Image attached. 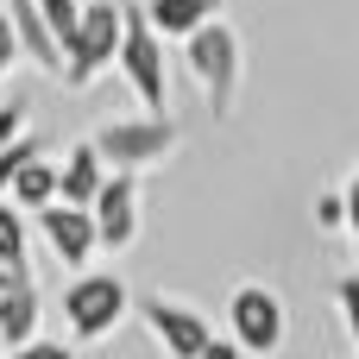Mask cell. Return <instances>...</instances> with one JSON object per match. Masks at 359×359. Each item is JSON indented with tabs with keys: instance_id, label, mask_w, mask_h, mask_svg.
I'll return each instance as SVG.
<instances>
[{
	"instance_id": "7c38bea8",
	"label": "cell",
	"mask_w": 359,
	"mask_h": 359,
	"mask_svg": "<svg viewBox=\"0 0 359 359\" xmlns=\"http://www.w3.org/2000/svg\"><path fill=\"white\" fill-rule=\"evenodd\" d=\"M6 13H13V25H19V50H25L38 69H57V76H63V44L50 38V25H44L38 0H13Z\"/></svg>"
},
{
	"instance_id": "7402d4cb",
	"label": "cell",
	"mask_w": 359,
	"mask_h": 359,
	"mask_svg": "<svg viewBox=\"0 0 359 359\" xmlns=\"http://www.w3.org/2000/svg\"><path fill=\"white\" fill-rule=\"evenodd\" d=\"M316 221H322L328 233H334V227H347V196H322V202H316Z\"/></svg>"
},
{
	"instance_id": "5b68a950",
	"label": "cell",
	"mask_w": 359,
	"mask_h": 359,
	"mask_svg": "<svg viewBox=\"0 0 359 359\" xmlns=\"http://www.w3.org/2000/svg\"><path fill=\"white\" fill-rule=\"evenodd\" d=\"M63 316L76 328V341H107L120 322H126V284L114 271H82L69 290H63Z\"/></svg>"
},
{
	"instance_id": "6da1fadb",
	"label": "cell",
	"mask_w": 359,
	"mask_h": 359,
	"mask_svg": "<svg viewBox=\"0 0 359 359\" xmlns=\"http://www.w3.org/2000/svg\"><path fill=\"white\" fill-rule=\"evenodd\" d=\"M183 69L196 76L208 114L227 120V107H233V95H240V32H233L227 19H208L202 32L183 38Z\"/></svg>"
},
{
	"instance_id": "484cf974",
	"label": "cell",
	"mask_w": 359,
	"mask_h": 359,
	"mask_svg": "<svg viewBox=\"0 0 359 359\" xmlns=\"http://www.w3.org/2000/svg\"><path fill=\"white\" fill-rule=\"evenodd\" d=\"M0 359H6V334H0Z\"/></svg>"
},
{
	"instance_id": "7a4b0ae2",
	"label": "cell",
	"mask_w": 359,
	"mask_h": 359,
	"mask_svg": "<svg viewBox=\"0 0 359 359\" xmlns=\"http://www.w3.org/2000/svg\"><path fill=\"white\" fill-rule=\"evenodd\" d=\"M120 32H126V13L114 0H88L82 6V25H76V44L63 50V82L69 88H88L101 69L120 63Z\"/></svg>"
},
{
	"instance_id": "d6986e66",
	"label": "cell",
	"mask_w": 359,
	"mask_h": 359,
	"mask_svg": "<svg viewBox=\"0 0 359 359\" xmlns=\"http://www.w3.org/2000/svg\"><path fill=\"white\" fill-rule=\"evenodd\" d=\"M19 139H25V107L19 101H0V151L19 145Z\"/></svg>"
},
{
	"instance_id": "5bb4252c",
	"label": "cell",
	"mask_w": 359,
	"mask_h": 359,
	"mask_svg": "<svg viewBox=\"0 0 359 359\" xmlns=\"http://www.w3.org/2000/svg\"><path fill=\"white\" fill-rule=\"evenodd\" d=\"M19 208H32V215H44L50 202H57V164H44V158H32L19 177H13V189H6Z\"/></svg>"
},
{
	"instance_id": "cb8c5ba5",
	"label": "cell",
	"mask_w": 359,
	"mask_h": 359,
	"mask_svg": "<svg viewBox=\"0 0 359 359\" xmlns=\"http://www.w3.org/2000/svg\"><path fill=\"white\" fill-rule=\"evenodd\" d=\"M341 196H347V227H353V233H359V170H353V183H347Z\"/></svg>"
},
{
	"instance_id": "2e32d148",
	"label": "cell",
	"mask_w": 359,
	"mask_h": 359,
	"mask_svg": "<svg viewBox=\"0 0 359 359\" xmlns=\"http://www.w3.org/2000/svg\"><path fill=\"white\" fill-rule=\"evenodd\" d=\"M38 13H44L50 38L69 50V44H76V25H82V6H76V0H38Z\"/></svg>"
},
{
	"instance_id": "603a6c76",
	"label": "cell",
	"mask_w": 359,
	"mask_h": 359,
	"mask_svg": "<svg viewBox=\"0 0 359 359\" xmlns=\"http://www.w3.org/2000/svg\"><path fill=\"white\" fill-rule=\"evenodd\" d=\"M202 359H246V347H240V341H221V334H215V341H208V353Z\"/></svg>"
},
{
	"instance_id": "d4e9b609",
	"label": "cell",
	"mask_w": 359,
	"mask_h": 359,
	"mask_svg": "<svg viewBox=\"0 0 359 359\" xmlns=\"http://www.w3.org/2000/svg\"><path fill=\"white\" fill-rule=\"evenodd\" d=\"M13 284H19V278H13V271H0V290H13Z\"/></svg>"
},
{
	"instance_id": "ac0fdd59",
	"label": "cell",
	"mask_w": 359,
	"mask_h": 359,
	"mask_svg": "<svg viewBox=\"0 0 359 359\" xmlns=\"http://www.w3.org/2000/svg\"><path fill=\"white\" fill-rule=\"evenodd\" d=\"M334 303H341V316H347V334H353V347H359V271H347V278L334 284Z\"/></svg>"
},
{
	"instance_id": "ba28073f",
	"label": "cell",
	"mask_w": 359,
	"mask_h": 359,
	"mask_svg": "<svg viewBox=\"0 0 359 359\" xmlns=\"http://www.w3.org/2000/svg\"><path fill=\"white\" fill-rule=\"evenodd\" d=\"M95 227H101V246L107 252H126L139 240V170H114L95 196Z\"/></svg>"
},
{
	"instance_id": "e0dca14e",
	"label": "cell",
	"mask_w": 359,
	"mask_h": 359,
	"mask_svg": "<svg viewBox=\"0 0 359 359\" xmlns=\"http://www.w3.org/2000/svg\"><path fill=\"white\" fill-rule=\"evenodd\" d=\"M32 158H38V139H32V133H25L19 145H6V151H0V189H13V177H19Z\"/></svg>"
},
{
	"instance_id": "ffe728a7",
	"label": "cell",
	"mask_w": 359,
	"mask_h": 359,
	"mask_svg": "<svg viewBox=\"0 0 359 359\" xmlns=\"http://www.w3.org/2000/svg\"><path fill=\"white\" fill-rule=\"evenodd\" d=\"M25 50H19V25H13V13H0V76L19 63Z\"/></svg>"
},
{
	"instance_id": "9c48e42d",
	"label": "cell",
	"mask_w": 359,
	"mask_h": 359,
	"mask_svg": "<svg viewBox=\"0 0 359 359\" xmlns=\"http://www.w3.org/2000/svg\"><path fill=\"white\" fill-rule=\"evenodd\" d=\"M38 227H44V240H50V252L69 265V271H88V259L101 252V227H95V215L88 208H69V202H50L44 215H38Z\"/></svg>"
},
{
	"instance_id": "8992f818",
	"label": "cell",
	"mask_w": 359,
	"mask_h": 359,
	"mask_svg": "<svg viewBox=\"0 0 359 359\" xmlns=\"http://www.w3.org/2000/svg\"><path fill=\"white\" fill-rule=\"evenodd\" d=\"M290 334V316H284V297L265 290V284H240L227 297V341H240L246 353H278Z\"/></svg>"
},
{
	"instance_id": "9a60e30c",
	"label": "cell",
	"mask_w": 359,
	"mask_h": 359,
	"mask_svg": "<svg viewBox=\"0 0 359 359\" xmlns=\"http://www.w3.org/2000/svg\"><path fill=\"white\" fill-rule=\"evenodd\" d=\"M0 271L32 278V259H25V208L19 202H0Z\"/></svg>"
},
{
	"instance_id": "4fadbf2b",
	"label": "cell",
	"mask_w": 359,
	"mask_h": 359,
	"mask_svg": "<svg viewBox=\"0 0 359 359\" xmlns=\"http://www.w3.org/2000/svg\"><path fill=\"white\" fill-rule=\"evenodd\" d=\"M215 13H221V0H151V6H145V19L158 25V38H189V32H202Z\"/></svg>"
},
{
	"instance_id": "52a82bcc",
	"label": "cell",
	"mask_w": 359,
	"mask_h": 359,
	"mask_svg": "<svg viewBox=\"0 0 359 359\" xmlns=\"http://www.w3.org/2000/svg\"><path fill=\"white\" fill-rule=\"evenodd\" d=\"M139 316H145L151 341H158L170 359H202V353H208V341H215L208 316H202V309H189V303H177V297H145V303H139Z\"/></svg>"
},
{
	"instance_id": "3957f363",
	"label": "cell",
	"mask_w": 359,
	"mask_h": 359,
	"mask_svg": "<svg viewBox=\"0 0 359 359\" xmlns=\"http://www.w3.org/2000/svg\"><path fill=\"white\" fill-rule=\"evenodd\" d=\"M114 69H120L126 88L145 101V114H164V101H170V63H164V38H158V25H151L145 13H126L120 63H114Z\"/></svg>"
},
{
	"instance_id": "4316f807",
	"label": "cell",
	"mask_w": 359,
	"mask_h": 359,
	"mask_svg": "<svg viewBox=\"0 0 359 359\" xmlns=\"http://www.w3.org/2000/svg\"><path fill=\"white\" fill-rule=\"evenodd\" d=\"M353 240H359V233H353Z\"/></svg>"
},
{
	"instance_id": "44dd1931",
	"label": "cell",
	"mask_w": 359,
	"mask_h": 359,
	"mask_svg": "<svg viewBox=\"0 0 359 359\" xmlns=\"http://www.w3.org/2000/svg\"><path fill=\"white\" fill-rule=\"evenodd\" d=\"M6 359H76L63 341H25V347H6Z\"/></svg>"
},
{
	"instance_id": "8fae6325",
	"label": "cell",
	"mask_w": 359,
	"mask_h": 359,
	"mask_svg": "<svg viewBox=\"0 0 359 359\" xmlns=\"http://www.w3.org/2000/svg\"><path fill=\"white\" fill-rule=\"evenodd\" d=\"M38 316H44V297H38L32 278H19L13 290H0V334H6V347L38 341Z\"/></svg>"
},
{
	"instance_id": "30bf717a",
	"label": "cell",
	"mask_w": 359,
	"mask_h": 359,
	"mask_svg": "<svg viewBox=\"0 0 359 359\" xmlns=\"http://www.w3.org/2000/svg\"><path fill=\"white\" fill-rule=\"evenodd\" d=\"M107 177H114V170H107V158L95 151V139H76L69 158L57 164V202H69V208H95V196H101Z\"/></svg>"
},
{
	"instance_id": "277c9868",
	"label": "cell",
	"mask_w": 359,
	"mask_h": 359,
	"mask_svg": "<svg viewBox=\"0 0 359 359\" xmlns=\"http://www.w3.org/2000/svg\"><path fill=\"white\" fill-rule=\"evenodd\" d=\"M95 151L107 158V170H151L177 151V120L145 114V120H107L95 133Z\"/></svg>"
}]
</instances>
